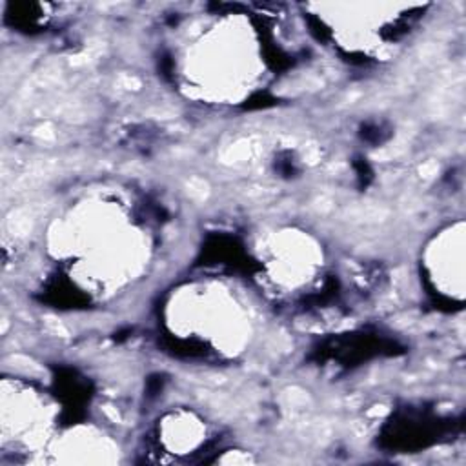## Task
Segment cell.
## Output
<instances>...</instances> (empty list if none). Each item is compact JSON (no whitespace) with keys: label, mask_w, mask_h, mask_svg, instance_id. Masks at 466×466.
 Returning <instances> with one entry per match:
<instances>
[{"label":"cell","mask_w":466,"mask_h":466,"mask_svg":"<svg viewBox=\"0 0 466 466\" xmlns=\"http://www.w3.org/2000/svg\"><path fill=\"white\" fill-rule=\"evenodd\" d=\"M60 224V231H53V249H58L75 258L71 275L82 279L102 291V286L113 284L118 288L127 279H133L147 258L144 238L120 206L104 200H84L75 211L71 209Z\"/></svg>","instance_id":"cell-1"},{"label":"cell","mask_w":466,"mask_h":466,"mask_svg":"<svg viewBox=\"0 0 466 466\" xmlns=\"http://www.w3.org/2000/svg\"><path fill=\"white\" fill-rule=\"evenodd\" d=\"M202 33L186 51L191 55L187 69L191 73L186 78L191 82V89L206 93L211 100H237L253 89L258 78L260 62L255 55V46L246 36V27L226 25V31ZM186 69V71H187Z\"/></svg>","instance_id":"cell-2"},{"label":"cell","mask_w":466,"mask_h":466,"mask_svg":"<svg viewBox=\"0 0 466 466\" xmlns=\"http://www.w3.org/2000/svg\"><path fill=\"white\" fill-rule=\"evenodd\" d=\"M444 235L439 238L441 248H437L433 253H430V279L433 280L435 288H439L442 295H448L451 299L462 297V222H457L455 226L442 231Z\"/></svg>","instance_id":"cell-3"}]
</instances>
